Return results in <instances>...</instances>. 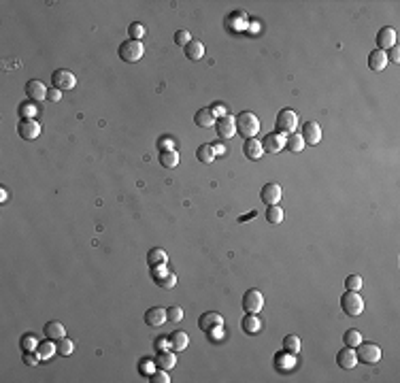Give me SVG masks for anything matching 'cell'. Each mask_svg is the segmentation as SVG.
<instances>
[{
  "label": "cell",
  "mask_w": 400,
  "mask_h": 383,
  "mask_svg": "<svg viewBox=\"0 0 400 383\" xmlns=\"http://www.w3.org/2000/svg\"><path fill=\"white\" fill-rule=\"evenodd\" d=\"M234 124H236V132L243 136V138H255V134L260 132V119H258V115L255 113H251V111H243V113H238L236 115V119H234Z\"/></svg>",
  "instance_id": "cell-1"
},
{
  "label": "cell",
  "mask_w": 400,
  "mask_h": 383,
  "mask_svg": "<svg viewBox=\"0 0 400 383\" xmlns=\"http://www.w3.org/2000/svg\"><path fill=\"white\" fill-rule=\"evenodd\" d=\"M117 53H119V58H122L124 62L132 64V62H138V60L143 58V53H145V47H143V43H141V41H132V38H128V41H124L122 45H119Z\"/></svg>",
  "instance_id": "cell-2"
},
{
  "label": "cell",
  "mask_w": 400,
  "mask_h": 383,
  "mask_svg": "<svg viewBox=\"0 0 400 383\" xmlns=\"http://www.w3.org/2000/svg\"><path fill=\"white\" fill-rule=\"evenodd\" d=\"M341 309L345 311L347 315L358 317L362 311H364V300H362V296H360L358 292H349V290H347V294L341 296Z\"/></svg>",
  "instance_id": "cell-3"
},
{
  "label": "cell",
  "mask_w": 400,
  "mask_h": 383,
  "mask_svg": "<svg viewBox=\"0 0 400 383\" xmlns=\"http://www.w3.org/2000/svg\"><path fill=\"white\" fill-rule=\"evenodd\" d=\"M275 126H277V132H281V134H292V132L296 130V126H298L296 113H294L292 109H281V111L277 113V122H275Z\"/></svg>",
  "instance_id": "cell-4"
},
{
  "label": "cell",
  "mask_w": 400,
  "mask_h": 383,
  "mask_svg": "<svg viewBox=\"0 0 400 383\" xmlns=\"http://www.w3.org/2000/svg\"><path fill=\"white\" fill-rule=\"evenodd\" d=\"M355 356H358V362L377 364L381 360V347L375 343H360L355 347Z\"/></svg>",
  "instance_id": "cell-5"
},
{
  "label": "cell",
  "mask_w": 400,
  "mask_h": 383,
  "mask_svg": "<svg viewBox=\"0 0 400 383\" xmlns=\"http://www.w3.org/2000/svg\"><path fill=\"white\" fill-rule=\"evenodd\" d=\"M262 307H264V294L260 290H247L243 294V311L258 315V311H262Z\"/></svg>",
  "instance_id": "cell-6"
},
{
  "label": "cell",
  "mask_w": 400,
  "mask_h": 383,
  "mask_svg": "<svg viewBox=\"0 0 400 383\" xmlns=\"http://www.w3.org/2000/svg\"><path fill=\"white\" fill-rule=\"evenodd\" d=\"M51 83H53V88H55V90L66 92V90H73L75 85H77V77H75L73 73H70V70L60 68V70H55V73L51 75Z\"/></svg>",
  "instance_id": "cell-7"
},
{
  "label": "cell",
  "mask_w": 400,
  "mask_h": 383,
  "mask_svg": "<svg viewBox=\"0 0 400 383\" xmlns=\"http://www.w3.org/2000/svg\"><path fill=\"white\" fill-rule=\"evenodd\" d=\"M396 43H398V34H396V30L392 26H383L381 30L377 32V49L388 51V49H392L396 45Z\"/></svg>",
  "instance_id": "cell-8"
},
{
  "label": "cell",
  "mask_w": 400,
  "mask_h": 383,
  "mask_svg": "<svg viewBox=\"0 0 400 383\" xmlns=\"http://www.w3.org/2000/svg\"><path fill=\"white\" fill-rule=\"evenodd\" d=\"M17 134L24 140H36L41 136V124L36 119H22L17 124Z\"/></svg>",
  "instance_id": "cell-9"
},
{
  "label": "cell",
  "mask_w": 400,
  "mask_h": 383,
  "mask_svg": "<svg viewBox=\"0 0 400 383\" xmlns=\"http://www.w3.org/2000/svg\"><path fill=\"white\" fill-rule=\"evenodd\" d=\"M281 196H283V192H281V186H279V183H266V186L262 188V192H260V198H262V203H264L266 207L279 205Z\"/></svg>",
  "instance_id": "cell-10"
},
{
  "label": "cell",
  "mask_w": 400,
  "mask_h": 383,
  "mask_svg": "<svg viewBox=\"0 0 400 383\" xmlns=\"http://www.w3.org/2000/svg\"><path fill=\"white\" fill-rule=\"evenodd\" d=\"M219 326H224V317L219 313H215V311H207V313H203L198 319V328L203 332H211L213 328H219Z\"/></svg>",
  "instance_id": "cell-11"
},
{
  "label": "cell",
  "mask_w": 400,
  "mask_h": 383,
  "mask_svg": "<svg viewBox=\"0 0 400 383\" xmlns=\"http://www.w3.org/2000/svg\"><path fill=\"white\" fill-rule=\"evenodd\" d=\"M262 147L268 153H279L285 147V134H281V132H268L262 138Z\"/></svg>",
  "instance_id": "cell-12"
},
{
  "label": "cell",
  "mask_w": 400,
  "mask_h": 383,
  "mask_svg": "<svg viewBox=\"0 0 400 383\" xmlns=\"http://www.w3.org/2000/svg\"><path fill=\"white\" fill-rule=\"evenodd\" d=\"M300 136H303L305 145H317L319 140H322V128H319V124L307 122L303 126V132H300Z\"/></svg>",
  "instance_id": "cell-13"
},
{
  "label": "cell",
  "mask_w": 400,
  "mask_h": 383,
  "mask_svg": "<svg viewBox=\"0 0 400 383\" xmlns=\"http://www.w3.org/2000/svg\"><path fill=\"white\" fill-rule=\"evenodd\" d=\"M215 128H217V136H219V138H224V140L232 138L234 132H236L234 117H232V115H224V117H219L217 124H215Z\"/></svg>",
  "instance_id": "cell-14"
},
{
  "label": "cell",
  "mask_w": 400,
  "mask_h": 383,
  "mask_svg": "<svg viewBox=\"0 0 400 383\" xmlns=\"http://www.w3.org/2000/svg\"><path fill=\"white\" fill-rule=\"evenodd\" d=\"M336 364L345 371H351V368L358 364V356H355V349L353 347H343L338 353H336Z\"/></svg>",
  "instance_id": "cell-15"
},
{
  "label": "cell",
  "mask_w": 400,
  "mask_h": 383,
  "mask_svg": "<svg viewBox=\"0 0 400 383\" xmlns=\"http://www.w3.org/2000/svg\"><path fill=\"white\" fill-rule=\"evenodd\" d=\"M26 94H28V98H30L32 103H41V100H45V98H47V88L41 81L32 79V81L26 83Z\"/></svg>",
  "instance_id": "cell-16"
},
{
  "label": "cell",
  "mask_w": 400,
  "mask_h": 383,
  "mask_svg": "<svg viewBox=\"0 0 400 383\" xmlns=\"http://www.w3.org/2000/svg\"><path fill=\"white\" fill-rule=\"evenodd\" d=\"M166 319H168L166 309H162V307H151L145 313V324L151 326V328H160V326L166 324Z\"/></svg>",
  "instance_id": "cell-17"
},
{
  "label": "cell",
  "mask_w": 400,
  "mask_h": 383,
  "mask_svg": "<svg viewBox=\"0 0 400 383\" xmlns=\"http://www.w3.org/2000/svg\"><path fill=\"white\" fill-rule=\"evenodd\" d=\"M243 153H245V158H249V160H260L262 155H264L262 140H258V138H247L245 143H243Z\"/></svg>",
  "instance_id": "cell-18"
},
{
  "label": "cell",
  "mask_w": 400,
  "mask_h": 383,
  "mask_svg": "<svg viewBox=\"0 0 400 383\" xmlns=\"http://www.w3.org/2000/svg\"><path fill=\"white\" fill-rule=\"evenodd\" d=\"M388 66V53L381 51V49H373L368 55V68L373 73H381V70Z\"/></svg>",
  "instance_id": "cell-19"
},
{
  "label": "cell",
  "mask_w": 400,
  "mask_h": 383,
  "mask_svg": "<svg viewBox=\"0 0 400 383\" xmlns=\"http://www.w3.org/2000/svg\"><path fill=\"white\" fill-rule=\"evenodd\" d=\"M241 328H243V332H245V334H258L262 330V321L258 319V315H255V313H247L245 317H243V321H241Z\"/></svg>",
  "instance_id": "cell-20"
},
{
  "label": "cell",
  "mask_w": 400,
  "mask_h": 383,
  "mask_svg": "<svg viewBox=\"0 0 400 383\" xmlns=\"http://www.w3.org/2000/svg\"><path fill=\"white\" fill-rule=\"evenodd\" d=\"M155 366L158 368H162V371H170L175 364H177V358H175V353L170 351V349H166V351H158V356H155Z\"/></svg>",
  "instance_id": "cell-21"
},
{
  "label": "cell",
  "mask_w": 400,
  "mask_h": 383,
  "mask_svg": "<svg viewBox=\"0 0 400 383\" xmlns=\"http://www.w3.org/2000/svg\"><path fill=\"white\" fill-rule=\"evenodd\" d=\"M275 366L279 368V371H292V368L296 366V358H294V353H288V351H279L275 353Z\"/></svg>",
  "instance_id": "cell-22"
},
{
  "label": "cell",
  "mask_w": 400,
  "mask_h": 383,
  "mask_svg": "<svg viewBox=\"0 0 400 383\" xmlns=\"http://www.w3.org/2000/svg\"><path fill=\"white\" fill-rule=\"evenodd\" d=\"M183 51H185V55H188L190 60H194V62L205 58V45H203L200 41H194V38L183 47Z\"/></svg>",
  "instance_id": "cell-23"
},
{
  "label": "cell",
  "mask_w": 400,
  "mask_h": 383,
  "mask_svg": "<svg viewBox=\"0 0 400 383\" xmlns=\"http://www.w3.org/2000/svg\"><path fill=\"white\" fill-rule=\"evenodd\" d=\"M43 330H45V336L51 338V340H60V338L66 336V328H64V324H60V321H47Z\"/></svg>",
  "instance_id": "cell-24"
},
{
  "label": "cell",
  "mask_w": 400,
  "mask_h": 383,
  "mask_svg": "<svg viewBox=\"0 0 400 383\" xmlns=\"http://www.w3.org/2000/svg\"><path fill=\"white\" fill-rule=\"evenodd\" d=\"M194 124L196 126H203V128H213L217 124L215 115H213V111L211 109H200L196 115H194Z\"/></svg>",
  "instance_id": "cell-25"
},
{
  "label": "cell",
  "mask_w": 400,
  "mask_h": 383,
  "mask_svg": "<svg viewBox=\"0 0 400 383\" xmlns=\"http://www.w3.org/2000/svg\"><path fill=\"white\" fill-rule=\"evenodd\" d=\"M168 338H170V349H175V351H183L190 345V336L185 332H181V330H175Z\"/></svg>",
  "instance_id": "cell-26"
},
{
  "label": "cell",
  "mask_w": 400,
  "mask_h": 383,
  "mask_svg": "<svg viewBox=\"0 0 400 383\" xmlns=\"http://www.w3.org/2000/svg\"><path fill=\"white\" fill-rule=\"evenodd\" d=\"M147 262L149 266H160V264H166L168 262V253L160 247H155V249H149L147 253Z\"/></svg>",
  "instance_id": "cell-27"
},
{
  "label": "cell",
  "mask_w": 400,
  "mask_h": 383,
  "mask_svg": "<svg viewBox=\"0 0 400 383\" xmlns=\"http://www.w3.org/2000/svg\"><path fill=\"white\" fill-rule=\"evenodd\" d=\"M36 353H38V358L41 360H49L53 353H58V347H55V343L51 338H47L45 343H38V347H36Z\"/></svg>",
  "instance_id": "cell-28"
},
{
  "label": "cell",
  "mask_w": 400,
  "mask_h": 383,
  "mask_svg": "<svg viewBox=\"0 0 400 383\" xmlns=\"http://www.w3.org/2000/svg\"><path fill=\"white\" fill-rule=\"evenodd\" d=\"M196 158L203 164H211L217 158V153H215V149H213V145H200L198 151H196Z\"/></svg>",
  "instance_id": "cell-29"
},
{
  "label": "cell",
  "mask_w": 400,
  "mask_h": 383,
  "mask_svg": "<svg viewBox=\"0 0 400 383\" xmlns=\"http://www.w3.org/2000/svg\"><path fill=\"white\" fill-rule=\"evenodd\" d=\"M266 219L268 224H273V226H279L283 219H285V211L279 207V205H273V207H268L266 209Z\"/></svg>",
  "instance_id": "cell-30"
},
{
  "label": "cell",
  "mask_w": 400,
  "mask_h": 383,
  "mask_svg": "<svg viewBox=\"0 0 400 383\" xmlns=\"http://www.w3.org/2000/svg\"><path fill=\"white\" fill-rule=\"evenodd\" d=\"M285 147H288V151H292V153H300L305 149V140H303V136H300V134L292 132L288 138H285Z\"/></svg>",
  "instance_id": "cell-31"
},
{
  "label": "cell",
  "mask_w": 400,
  "mask_h": 383,
  "mask_svg": "<svg viewBox=\"0 0 400 383\" xmlns=\"http://www.w3.org/2000/svg\"><path fill=\"white\" fill-rule=\"evenodd\" d=\"M300 347H303V343H300V338L296 334H285V338H283V349L285 351L296 356V353L300 351Z\"/></svg>",
  "instance_id": "cell-32"
},
{
  "label": "cell",
  "mask_w": 400,
  "mask_h": 383,
  "mask_svg": "<svg viewBox=\"0 0 400 383\" xmlns=\"http://www.w3.org/2000/svg\"><path fill=\"white\" fill-rule=\"evenodd\" d=\"M160 164L164 168H175L179 164V153L175 149H170V151H162L160 153Z\"/></svg>",
  "instance_id": "cell-33"
},
{
  "label": "cell",
  "mask_w": 400,
  "mask_h": 383,
  "mask_svg": "<svg viewBox=\"0 0 400 383\" xmlns=\"http://www.w3.org/2000/svg\"><path fill=\"white\" fill-rule=\"evenodd\" d=\"M343 343H345V347H353L355 349V347L362 343V334L358 330L351 328V330H347L345 334H343Z\"/></svg>",
  "instance_id": "cell-34"
},
{
  "label": "cell",
  "mask_w": 400,
  "mask_h": 383,
  "mask_svg": "<svg viewBox=\"0 0 400 383\" xmlns=\"http://www.w3.org/2000/svg\"><path fill=\"white\" fill-rule=\"evenodd\" d=\"M17 111H19V117H22V119H34V115H36L38 109H36V105H34L32 100H26V103L19 105Z\"/></svg>",
  "instance_id": "cell-35"
},
{
  "label": "cell",
  "mask_w": 400,
  "mask_h": 383,
  "mask_svg": "<svg viewBox=\"0 0 400 383\" xmlns=\"http://www.w3.org/2000/svg\"><path fill=\"white\" fill-rule=\"evenodd\" d=\"M55 347H58V353H60V356H70V353H73L75 351V343H73V340H70V338H60L58 340V345H55Z\"/></svg>",
  "instance_id": "cell-36"
},
{
  "label": "cell",
  "mask_w": 400,
  "mask_h": 383,
  "mask_svg": "<svg viewBox=\"0 0 400 383\" xmlns=\"http://www.w3.org/2000/svg\"><path fill=\"white\" fill-rule=\"evenodd\" d=\"M345 288H347L349 292H360V290H362V277H360V275H349V277L345 279Z\"/></svg>",
  "instance_id": "cell-37"
},
{
  "label": "cell",
  "mask_w": 400,
  "mask_h": 383,
  "mask_svg": "<svg viewBox=\"0 0 400 383\" xmlns=\"http://www.w3.org/2000/svg\"><path fill=\"white\" fill-rule=\"evenodd\" d=\"M36 347H38V340H36L34 334H24L22 336V349L24 351H36Z\"/></svg>",
  "instance_id": "cell-38"
},
{
  "label": "cell",
  "mask_w": 400,
  "mask_h": 383,
  "mask_svg": "<svg viewBox=\"0 0 400 383\" xmlns=\"http://www.w3.org/2000/svg\"><path fill=\"white\" fill-rule=\"evenodd\" d=\"M128 34H130L132 41H141L143 36H145V26H143V24H130V28H128Z\"/></svg>",
  "instance_id": "cell-39"
},
{
  "label": "cell",
  "mask_w": 400,
  "mask_h": 383,
  "mask_svg": "<svg viewBox=\"0 0 400 383\" xmlns=\"http://www.w3.org/2000/svg\"><path fill=\"white\" fill-rule=\"evenodd\" d=\"M166 315H168V321H173V324H179L183 319V309L181 307H168L166 309Z\"/></svg>",
  "instance_id": "cell-40"
},
{
  "label": "cell",
  "mask_w": 400,
  "mask_h": 383,
  "mask_svg": "<svg viewBox=\"0 0 400 383\" xmlns=\"http://www.w3.org/2000/svg\"><path fill=\"white\" fill-rule=\"evenodd\" d=\"M153 366H155V362L145 358V360H141V364H138V371H141V375L151 377V375H153Z\"/></svg>",
  "instance_id": "cell-41"
},
{
  "label": "cell",
  "mask_w": 400,
  "mask_h": 383,
  "mask_svg": "<svg viewBox=\"0 0 400 383\" xmlns=\"http://www.w3.org/2000/svg\"><path fill=\"white\" fill-rule=\"evenodd\" d=\"M158 286H160V288H164V290L175 288V286H177V277H175L173 273H168V275H164V277L158 281Z\"/></svg>",
  "instance_id": "cell-42"
},
{
  "label": "cell",
  "mask_w": 400,
  "mask_h": 383,
  "mask_svg": "<svg viewBox=\"0 0 400 383\" xmlns=\"http://www.w3.org/2000/svg\"><path fill=\"white\" fill-rule=\"evenodd\" d=\"M190 41H192V34H190L188 30H177V32H175V43H177L179 47H185Z\"/></svg>",
  "instance_id": "cell-43"
},
{
  "label": "cell",
  "mask_w": 400,
  "mask_h": 383,
  "mask_svg": "<svg viewBox=\"0 0 400 383\" xmlns=\"http://www.w3.org/2000/svg\"><path fill=\"white\" fill-rule=\"evenodd\" d=\"M173 145H175V140L170 138V136H160V140H158V149H160V153H162V151H170V149H173Z\"/></svg>",
  "instance_id": "cell-44"
},
{
  "label": "cell",
  "mask_w": 400,
  "mask_h": 383,
  "mask_svg": "<svg viewBox=\"0 0 400 383\" xmlns=\"http://www.w3.org/2000/svg\"><path fill=\"white\" fill-rule=\"evenodd\" d=\"M151 381H153V383H168V381H170V377H168V373H166V371L158 368V371H153Z\"/></svg>",
  "instance_id": "cell-45"
},
{
  "label": "cell",
  "mask_w": 400,
  "mask_h": 383,
  "mask_svg": "<svg viewBox=\"0 0 400 383\" xmlns=\"http://www.w3.org/2000/svg\"><path fill=\"white\" fill-rule=\"evenodd\" d=\"M38 353L36 351H24V364H28V366H36L38 364Z\"/></svg>",
  "instance_id": "cell-46"
},
{
  "label": "cell",
  "mask_w": 400,
  "mask_h": 383,
  "mask_svg": "<svg viewBox=\"0 0 400 383\" xmlns=\"http://www.w3.org/2000/svg\"><path fill=\"white\" fill-rule=\"evenodd\" d=\"M60 98H62V92H60V90L47 88V100H49V103H60Z\"/></svg>",
  "instance_id": "cell-47"
},
{
  "label": "cell",
  "mask_w": 400,
  "mask_h": 383,
  "mask_svg": "<svg viewBox=\"0 0 400 383\" xmlns=\"http://www.w3.org/2000/svg\"><path fill=\"white\" fill-rule=\"evenodd\" d=\"M155 349H158V351H166V349H170V338H166V336L155 338Z\"/></svg>",
  "instance_id": "cell-48"
},
{
  "label": "cell",
  "mask_w": 400,
  "mask_h": 383,
  "mask_svg": "<svg viewBox=\"0 0 400 383\" xmlns=\"http://www.w3.org/2000/svg\"><path fill=\"white\" fill-rule=\"evenodd\" d=\"M385 53H388V62H394V64H398V62H400V51H398V45H394L392 49H388Z\"/></svg>",
  "instance_id": "cell-49"
},
{
  "label": "cell",
  "mask_w": 400,
  "mask_h": 383,
  "mask_svg": "<svg viewBox=\"0 0 400 383\" xmlns=\"http://www.w3.org/2000/svg\"><path fill=\"white\" fill-rule=\"evenodd\" d=\"M211 111H213V115H215L217 119L226 115V109H224V105H213V109H211Z\"/></svg>",
  "instance_id": "cell-50"
},
{
  "label": "cell",
  "mask_w": 400,
  "mask_h": 383,
  "mask_svg": "<svg viewBox=\"0 0 400 383\" xmlns=\"http://www.w3.org/2000/svg\"><path fill=\"white\" fill-rule=\"evenodd\" d=\"M7 198H9V194H7V190H5V188H0V203H5V200H7Z\"/></svg>",
  "instance_id": "cell-51"
}]
</instances>
